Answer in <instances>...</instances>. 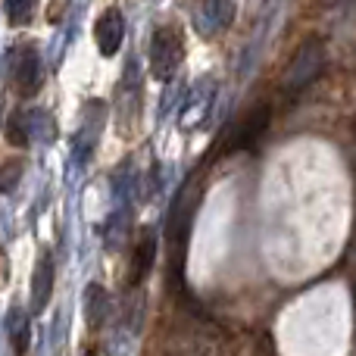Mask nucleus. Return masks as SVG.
<instances>
[{
    "instance_id": "obj_1",
    "label": "nucleus",
    "mask_w": 356,
    "mask_h": 356,
    "mask_svg": "<svg viewBox=\"0 0 356 356\" xmlns=\"http://www.w3.org/2000/svg\"><path fill=\"white\" fill-rule=\"evenodd\" d=\"M181 60H184L181 31L175 25H156L154 35H150V54H147L150 75L156 81H169L178 72Z\"/></svg>"
},
{
    "instance_id": "obj_2",
    "label": "nucleus",
    "mask_w": 356,
    "mask_h": 356,
    "mask_svg": "<svg viewBox=\"0 0 356 356\" xmlns=\"http://www.w3.org/2000/svg\"><path fill=\"white\" fill-rule=\"evenodd\" d=\"M325 63H328L325 41H319V38H309V41H303L300 50L294 54V60H291L288 72H284V91L297 94V91H303L307 85H313V81L322 75Z\"/></svg>"
},
{
    "instance_id": "obj_3",
    "label": "nucleus",
    "mask_w": 356,
    "mask_h": 356,
    "mask_svg": "<svg viewBox=\"0 0 356 356\" xmlns=\"http://www.w3.org/2000/svg\"><path fill=\"white\" fill-rule=\"evenodd\" d=\"M13 66H10V81L16 88V94L22 97H35L38 88L44 81V66H41V54H38L35 44H22V47L13 50Z\"/></svg>"
},
{
    "instance_id": "obj_4",
    "label": "nucleus",
    "mask_w": 356,
    "mask_h": 356,
    "mask_svg": "<svg viewBox=\"0 0 356 356\" xmlns=\"http://www.w3.org/2000/svg\"><path fill=\"white\" fill-rule=\"evenodd\" d=\"M125 38V16L119 6H106L94 22V44L104 56H116Z\"/></svg>"
},
{
    "instance_id": "obj_5",
    "label": "nucleus",
    "mask_w": 356,
    "mask_h": 356,
    "mask_svg": "<svg viewBox=\"0 0 356 356\" xmlns=\"http://www.w3.org/2000/svg\"><path fill=\"white\" fill-rule=\"evenodd\" d=\"M54 282H56V269H54V257L41 253L35 266V275H31V313H44L54 297Z\"/></svg>"
},
{
    "instance_id": "obj_6",
    "label": "nucleus",
    "mask_w": 356,
    "mask_h": 356,
    "mask_svg": "<svg viewBox=\"0 0 356 356\" xmlns=\"http://www.w3.org/2000/svg\"><path fill=\"white\" fill-rule=\"evenodd\" d=\"M234 19V6L232 3H207L197 10V25H200L203 35H216V31H225L228 22Z\"/></svg>"
},
{
    "instance_id": "obj_7",
    "label": "nucleus",
    "mask_w": 356,
    "mask_h": 356,
    "mask_svg": "<svg viewBox=\"0 0 356 356\" xmlns=\"http://www.w3.org/2000/svg\"><path fill=\"white\" fill-rule=\"evenodd\" d=\"M110 313V294L100 284H88L85 288V319L91 328H100Z\"/></svg>"
},
{
    "instance_id": "obj_8",
    "label": "nucleus",
    "mask_w": 356,
    "mask_h": 356,
    "mask_svg": "<svg viewBox=\"0 0 356 356\" xmlns=\"http://www.w3.org/2000/svg\"><path fill=\"white\" fill-rule=\"evenodd\" d=\"M10 344H13V353L16 356L29 353L31 325H29V313H22V309H13L10 313Z\"/></svg>"
},
{
    "instance_id": "obj_9",
    "label": "nucleus",
    "mask_w": 356,
    "mask_h": 356,
    "mask_svg": "<svg viewBox=\"0 0 356 356\" xmlns=\"http://www.w3.org/2000/svg\"><path fill=\"white\" fill-rule=\"evenodd\" d=\"M150 263H154V238H147L141 247H138L135 263H131V269H129V284H138V282H141L144 272L150 269Z\"/></svg>"
},
{
    "instance_id": "obj_10",
    "label": "nucleus",
    "mask_w": 356,
    "mask_h": 356,
    "mask_svg": "<svg viewBox=\"0 0 356 356\" xmlns=\"http://www.w3.org/2000/svg\"><path fill=\"white\" fill-rule=\"evenodd\" d=\"M6 138H10L13 147H29V125H25V116H22V113H16V116L10 119Z\"/></svg>"
},
{
    "instance_id": "obj_11",
    "label": "nucleus",
    "mask_w": 356,
    "mask_h": 356,
    "mask_svg": "<svg viewBox=\"0 0 356 356\" xmlns=\"http://www.w3.org/2000/svg\"><path fill=\"white\" fill-rule=\"evenodd\" d=\"M29 13H31V6H22V10H19V6H10V16H13V19H19V16L25 19Z\"/></svg>"
},
{
    "instance_id": "obj_12",
    "label": "nucleus",
    "mask_w": 356,
    "mask_h": 356,
    "mask_svg": "<svg viewBox=\"0 0 356 356\" xmlns=\"http://www.w3.org/2000/svg\"><path fill=\"white\" fill-rule=\"evenodd\" d=\"M85 356H100V353H97V350H88V353H85Z\"/></svg>"
}]
</instances>
